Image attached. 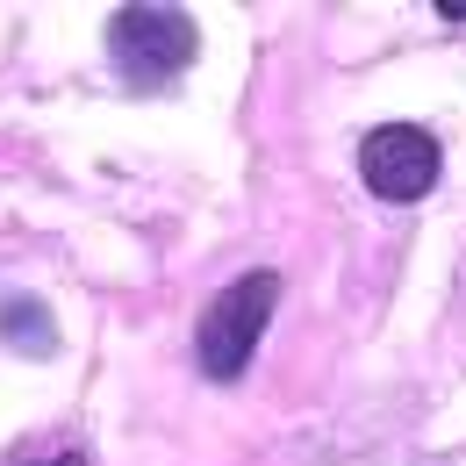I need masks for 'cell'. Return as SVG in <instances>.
Here are the masks:
<instances>
[{
  "label": "cell",
  "instance_id": "6da1fadb",
  "mask_svg": "<svg viewBox=\"0 0 466 466\" xmlns=\"http://www.w3.org/2000/svg\"><path fill=\"white\" fill-rule=\"evenodd\" d=\"M273 301H280V273H244L237 288H223L208 301L201 330H194V351H201V373L208 380H237L251 366V351L273 323Z\"/></svg>",
  "mask_w": 466,
  "mask_h": 466
},
{
  "label": "cell",
  "instance_id": "7a4b0ae2",
  "mask_svg": "<svg viewBox=\"0 0 466 466\" xmlns=\"http://www.w3.org/2000/svg\"><path fill=\"white\" fill-rule=\"evenodd\" d=\"M108 51L129 86H166L194 58V22L179 7H122L108 22Z\"/></svg>",
  "mask_w": 466,
  "mask_h": 466
},
{
  "label": "cell",
  "instance_id": "3957f363",
  "mask_svg": "<svg viewBox=\"0 0 466 466\" xmlns=\"http://www.w3.org/2000/svg\"><path fill=\"white\" fill-rule=\"evenodd\" d=\"M359 173H366V187L380 201H416L438 179V137L416 129V122H380L359 144Z\"/></svg>",
  "mask_w": 466,
  "mask_h": 466
},
{
  "label": "cell",
  "instance_id": "277c9868",
  "mask_svg": "<svg viewBox=\"0 0 466 466\" xmlns=\"http://www.w3.org/2000/svg\"><path fill=\"white\" fill-rule=\"evenodd\" d=\"M0 338H22L29 359H44V351H51V316H44L36 301H7V309H0Z\"/></svg>",
  "mask_w": 466,
  "mask_h": 466
},
{
  "label": "cell",
  "instance_id": "5b68a950",
  "mask_svg": "<svg viewBox=\"0 0 466 466\" xmlns=\"http://www.w3.org/2000/svg\"><path fill=\"white\" fill-rule=\"evenodd\" d=\"M22 466H86L79 452H44V460H22Z\"/></svg>",
  "mask_w": 466,
  "mask_h": 466
},
{
  "label": "cell",
  "instance_id": "8992f818",
  "mask_svg": "<svg viewBox=\"0 0 466 466\" xmlns=\"http://www.w3.org/2000/svg\"><path fill=\"white\" fill-rule=\"evenodd\" d=\"M445 7V22H466V0H438Z\"/></svg>",
  "mask_w": 466,
  "mask_h": 466
}]
</instances>
